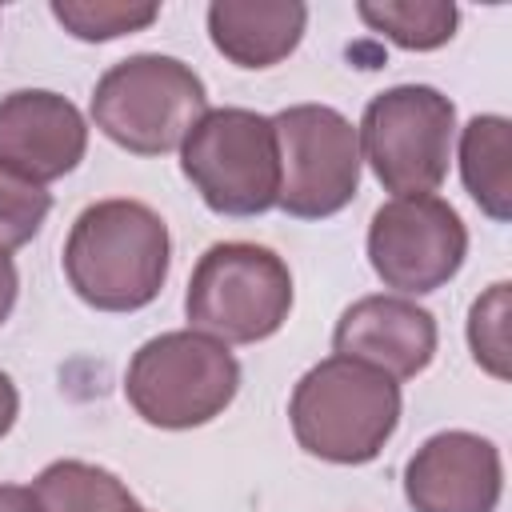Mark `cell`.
I'll use <instances>...</instances> for the list:
<instances>
[{"instance_id":"8","label":"cell","mask_w":512,"mask_h":512,"mask_svg":"<svg viewBox=\"0 0 512 512\" xmlns=\"http://www.w3.org/2000/svg\"><path fill=\"white\" fill-rule=\"evenodd\" d=\"M280 148V200L292 220H328L360 188V140L332 104H292L272 116Z\"/></svg>"},{"instance_id":"3","label":"cell","mask_w":512,"mask_h":512,"mask_svg":"<svg viewBox=\"0 0 512 512\" xmlns=\"http://www.w3.org/2000/svg\"><path fill=\"white\" fill-rule=\"evenodd\" d=\"M240 392V364L228 344L176 328L144 340L124 372V396L132 412L168 432L212 424Z\"/></svg>"},{"instance_id":"2","label":"cell","mask_w":512,"mask_h":512,"mask_svg":"<svg viewBox=\"0 0 512 512\" xmlns=\"http://www.w3.org/2000/svg\"><path fill=\"white\" fill-rule=\"evenodd\" d=\"M288 420L308 456L328 464H368L400 424V380L372 364L328 356L296 380Z\"/></svg>"},{"instance_id":"23","label":"cell","mask_w":512,"mask_h":512,"mask_svg":"<svg viewBox=\"0 0 512 512\" xmlns=\"http://www.w3.org/2000/svg\"><path fill=\"white\" fill-rule=\"evenodd\" d=\"M128 512H148V508H140V504H132V508H128Z\"/></svg>"},{"instance_id":"11","label":"cell","mask_w":512,"mask_h":512,"mask_svg":"<svg viewBox=\"0 0 512 512\" xmlns=\"http://www.w3.org/2000/svg\"><path fill=\"white\" fill-rule=\"evenodd\" d=\"M88 152V124L80 108L48 88H20L0 100V168L28 180L52 184L68 176Z\"/></svg>"},{"instance_id":"14","label":"cell","mask_w":512,"mask_h":512,"mask_svg":"<svg viewBox=\"0 0 512 512\" xmlns=\"http://www.w3.org/2000/svg\"><path fill=\"white\" fill-rule=\"evenodd\" d=\"M460 180L480 212L496 224L512 220V124L484 112L460 128Z\"/></svg>"},{"instance_id":"20","label":"cell","mask_w":512,"mask_h":512,"mask_svg":"<svg viewBox=\"0 0 512 512\" xmlns=\"http://www.w3.org/2000/svg\"><path fill=\"white\" fill-rule=\"evenodd\" d=\"M16 292H20L16 260H12L8 252H0V324L12 316V308H16Z\"/></svg>"},{"instance_id":"19","label":"cell","mask_w":512,"mask_h":512,"mask_svg":"<svg viewBox=\"0 0 512 512\" xmlns=\"http://www.w3.org/2000/svg\"><path fill=\"white\" fill-rule=\"evenodd\" d=\"M52 212V192L0 168V252L24 248Z\"/></svg>"},{"instance_id":"5","label":"cell","mask_w":512,"mask_h":512,"mask_svg":"<svg viewBox=\"0 0 512 512\" xmlns=\"http://www.w3.org/2000/svg\"><path fill=\"white\" fill-rule=\"evenodd\" d=\"M292 312V272L284 256L248 240L212 244L184 292L188 328L220 344H256L284 328Z\"/></svg>"},{"instance_id":"7","label":"cell","mask_w":512,"mask_h":512,"mask_svg":"<svg viewBox=\"0 0 512 512\" xmlns=\"http://www.w3.org/2000/svg\"><path fill=\"white\" fill-rule=\"evenodd\" d=\"M356 140L384 192L432 196L452 164L456 104L432 84L384 88L368 100Z\"/></svg>"},{"instance_id":"22","label":"cell","mask_w":512,"mask_h":512,"mask_svg":"<svg viewBox=\"0 0 512 512\" xmlns=\"http://www.w3.org/2000/svg\"><path fill=\"white\" fill-rule=\"evenodd\" d=\"M0 512H40L32 488L24 484H0Z\"/></svg>"},{"instance_id":"13","label":"cell","mask_w":512,"mask_h":512,"mask_svg":"<svg viewBox=\"0 0 512 512\" xmlns=\"http://www.w3.org/2000/svg\"><path fill=\"white\" fill-rule=\"evenodd\" d=\"M308 28V4L300 0H212L208 36L212 48L236 68H272L296 52Z\"/></svg>"},{"instance_id":"9","label":"cell","mask_w":512,"mask_h":512,"mask_svg":"<svg viewBox=\"0 0 512 512\" xmlns=\"http://www.w3.org/2000/svg\"><path fill=\"white\" fill-rule=\"evenodd\" d=\"M468 256V228L460 212L432 196H392L372 212L368 264L400 296L444 288Z\"/></svg>"},{"instance_id":"21","label":"cell","mask_w":512,"mask_h":512,"mask_svg":"<svg viewBox=\"0 0 512 512\" xmlns=\"http://www.w3.org/2000/svg\"><path fill=\"white\" fill-rule=\"evenodd\" d=\"M16 416H20V392H16L12 376H8V372H0V440L12 432Z\"/></svg>"},{"instance_id":"4","label":"cell","mask_w":512,"mask_h":512,"mask_svg":"<svg viewBox=\"0 0 512 512\" xmlns=\"http://www.w3.org/2000/svg\"><path fill=\"white\" fill-rule=\"evenodd\" d=\"M208 112L204 80L176 56L136 52L92 88V124L132 156H164Z\"/></svg>"},{"instance_id":"1","label":"cell","mask_w":512,"mask_h":512,"mask_svg":"<svg viewBox=\"0 0 512 512\" xmlns=\"http://www.w3.org/2000/svg\"><path fill=\"white\" fill-rule=\"evenodd\" d=\"M60 260L68 288L88 308L140 312L160 296L168 280V224L140 200H96L72 220Z\"/></svg>"},{"instance_id":"16","label":"cell","mask_w":512,"mask_h":512,"mask_svg":"<svg viewBox=\"0 0 512 512\" xmlns=\"http://www.w3.org/2000/svg\"><path fill=\"white\" fill-rule=\"evenodd\" d=\"M356 16L408 52L444 48L456 36L460 8L448 0H384V4H356Z\"/></svg>"},{"instance_id":"15","label":"cell","mask_w":512,"mask_h":512,"mask_svg":"<svg viewBox=\"0 0 512 512\" xmlns=\"http://www.w3.org/2000/svg\"><path fill=\"white\" fill-rule=\"evenodd\" d=\"M40 512H128L136 496L124 480L88 460H52L32 484Z\"/></svg>"},{"instance_id":"10","label":"cell","mask_w":512,"mask_h":512,"mask_svg":"<svg viewBox=\"0 0 512 512\" xmlns=\"http://www.w3.org/2000/svg\"><path fill=\"white\" fill-rule=\"evenodd\" d=\"M500 492L504 460L480 432H436L404 464V500L412 512H496Z\"/></svg>"},{"instance_id":"17","label":"cell","mask_w":512,"mask_h":512,"mask_svg":"<svg viewBox=\"0 0 512 512\" xmlns=\"http://www.w3.org/2000/svg\"><path fill=\"white\" fill-rule=\"evenodd\" d=\"M52 16L76 40L104 44V40L144 32L160 16V4H140V0H52Z\"/></svg>"},{"instance_id":"12","label":"cell","mask_w":512,"mask_h":512,"mask_svg":"<svg viewBox=\"0 0 512 512\" xmlns=\"http://www.w3.org/2000/svg\"><path fill=\"white\" fill-rule=\"evenodd\" d=\"M436 344H440L436 316L408 296H384V292L348 304L332 332L336 356L372 364L392 380L420 376L432 364Z\"/></svg>"},{"instance_id":"18","label":"cell","mask_w":512,"mask_h":512,"mask_svg":"<svg viewBox=\"0 0 512 512\" xmlns=\"http://www.w3.org/2000/svg\"><path fill=\"white\" fill-rule=\"evenodd\" d=\"M508 300H512V284L508 280H496L484 296H476L472 312H468V348H472V360L496 376V380H508Z\"/></svg>"},{"instance_id":"6","label":"cell","mask_w":512,"mask_h":512,"mask_svg":"<svg viewBox=\"0 0 512 512\" xmlns=\"http://www.w3.org/2000/svg\"><path fill=\"white\" fill-rule=\"evenodd\" d=\"M180 172L216 216H264L280 200L272 116L252 108H208L180 144Z\"/></svg>"}]
</instances>
